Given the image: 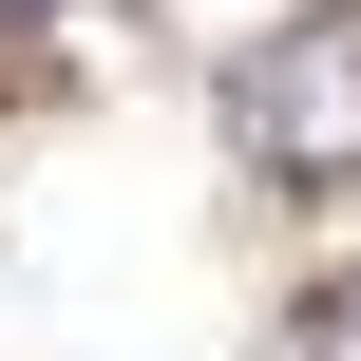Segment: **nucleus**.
<instances>
[{
    "label": "nucleus",
    "mask_w": 361,
    "mask_h": 361,
    "mask_svg": "<svg viewBox=\"0 0 361 361\" xmlns=\"http://www.w3.org/2000/svg\"><path fill=\"white\" fill-rule=\"evenodd\" d=\"M0 19H19V0H0Z\"/></svg>",
    "instance_id": "obj_3"
},
{
    "label": "nucleus",
    "mask_w": 361,
    "mask_h": 361,
    "mask_svg": "<svg viewBox=\"0 0 361 361\" xmlns=\"http://www.w3.org/2000/svg\"><path fill=\"white\" fill-rule=\"evenodd\" d=\"M305 361H361V267L324 286V305H305Z\"/></svg>",
    "instance_id": "obj_2"
},
{
    "label": "nucleus",
    "mask_w": 361,
    "mask_h": 361,
    "mask_svg": "<svg viewBox=\"0 0 361 361\" xmlns=\"http://www.w3.org/2000/svg\"><path fill=\"white\" fill-rule=\"evenodd\" d=\"M228 152L267 190H343L361 171V0H305L228 57Z\"/></svg>",
    "instance_id": "obj_1"
}]
</instances>
